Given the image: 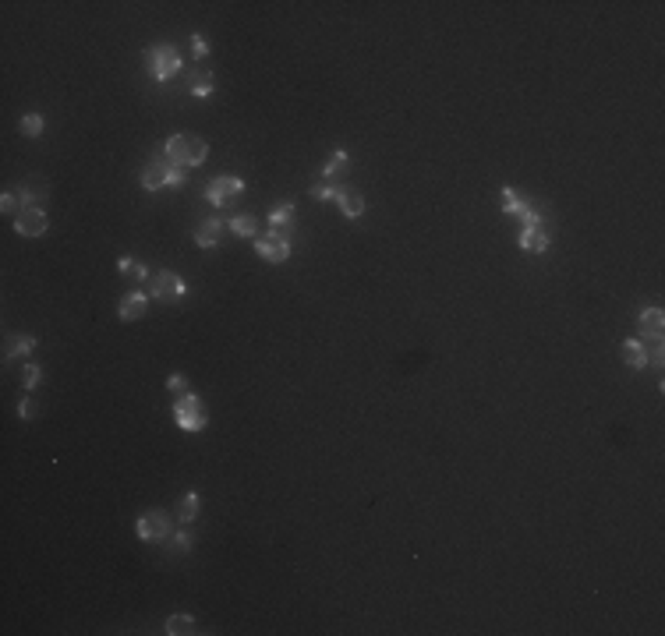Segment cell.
<instances>
[{"instance_id": "cell-26", "label": "cell", "mask_w": 665, "mask_h": 636, "mask_svg": "<svg viewBox=\"0 0 665 636\" xmlns=\"http://www.w3.org/2000/svg\"><path fill=\"white\" fill-rule=\"evenodd\" d=\"M167 633L170 636L195 633V619H191V615H170V619H167Z\"/></svg>"}, {"instance_id": "cell-8", "label": "cell", "mask_w": 665, "mask_h": 636, "mask_svg": "<svg viewBox=\"0 0 665 636\" xmlns=\"http://www.w3.org/2000/svg\"><path fill=\"white\" fill-rule=\"evenodd\" d=\"M46 227H50V220L43 209H21L14 216V234H21V237H39V234H46Z\"/></svg>"}, {"instance_id": "cell-33", "label": "cell", "mask_w": 665, "mask_h": 636, "mask_svg": "<svg viewBox=\"0 0 665 636\" xmlns=\"http://www.w3.org/2000/svg\"><path fill=\"white\" fill-rule=\"evenodd\" d=\"M648 364H655V368H662V364H665L662 339H652V350H648Z\"/></svg>"}, {"instance_id": "cell-19", "label": "cell", "mask_w": 665, "mask_h": 636, "mask_svg": "<svg viewBox=\"0 0 665 636\" xmlns=\"http://www.w3.org/2000/svg\"><path fill=\"white\" fill-rule=\"evenodd\" d=\"M623 360H627L630 368H637V371L648 368V346H644L641 339H627V343H623Z\"/></svg>"}, {"instance_id": "cell-35", "label": "cell", "mask_w": 665, "mask_h": 636, "mask_svg": "<svg viewBox=\"0 0 665 636\" xmlns=\"http://www.w3.org/2000/svg\"><path fill=\"white\" fill-rule=\"evenodd\" d=\"M191 46H195V64H202V60H206V53H209L206 39H202V35H191Z\"/></svg>"}, {"instance_id": "cell-27", "label": "cell", "mask_w": 665, "mask_h": 636, "mask_svg": "<svg viewBox=\"0 0 665 636\" xmlns=\"http://www.w3.org/2000/svg\"><path fill=\"white\" fill-rule=\"evenodd\" d=\"M230 230H234L238 237H259V234H255V220H252V216H234V220H230Z\"/></svg>"}, {"instance_id": "cell-1", "label": "cell", "mask_w": 665, "mask_h": 636, "mask_svg": "<svg viewBox=\"0 0 665 636\" xmlns=\"http://www.w3.org/2000/svg\"><path fill=\"white\" fill-rule=\"evenodd\" d=\"M163 152H167V159H170L174 166H184V170H188V166H202V163H206L209 145H206L199 135L181 131V135H170V138H167Z\"/></svg>"}, {"instance_id": "cell-3", "label": "cell", "mask_w": 665, "mask_h": 636, "mask_svg": "<svg viewBox=\"0 0 665 636\" xmlns=\"http://www.w3.org/2000/svg\"><path fill=\"white\" fill-rule=\"evenodd\" d=\"M145 60H149V74L156 78V81H170L181 67H184V60H181V53L170 46V42H160V46H152L149 53H145Z\"/></svg>"}, {"instance_id": "cell-30", "label": "cell", "mask_w": 665, "mask_h": 636, "mask_svg": "<svg viewBox=\"0 0 665 636\" xmlns=\"http://www.w3.org/2000/svg\"><path fill=\"white\" fill-rule=\"evenodd\" d=\"M184 166H167V188H184Z\"/></svg>"}, {"instance_id": "cell-6", "label": "cell", "mask_w": 665, "mask_h": 636, "mask_svg": "<svg viewBox=\"0 0 665 636\" xmlns=\"http://www.w3.org/2000/svg\"><path fill=\"white\" fill-rule=\"evenodd\" d=\"M135 534H138L142 541H167V538L174 534V523H170V516H163L160 509H149L145 516H138Z\"/></svg>"}, {"instance_id": "cell-9", "label": "cell", "mask_w": 665, "mask_h": 636, "mask_svg": "<svg viewBox=\"0 0 665 636\" xmlns=\"http://www.w3.org/2000/svg\"><path fill=\"white\" fill-rule=\"evenodd\" d=\"M145 308H149V294L145 290H131V294L121 297L117 315H121V322H138V318H145Z\"/></svg>"}, {"instance_id": "cell-12", "label": "cell", "mask_w": 665, "mask_h": 636, "mask_svg": "<svg viewBox=\"0 0 665 636\" xmlns=\"http://www.w3.org/2000/svg\"><path fill=\"white\" fill-rule=\"evenodd\" d=\"M269 227H273L276 234L291 237V230H294V202H280V205L269 212Z\"/></svg>"}, {"instance_id": "cell-29", "label": "cell", "mask_w": 665, "mask_h": 636, "mask_svg": "<svg viewBox=\"0 0 665 636\" xmlns=\"http://www.w3.org/2000/svg\"><path fill=\"white\" fill-rule=\"evenodd\" d=\"M39 375H43L39 364H21V385H25V389H35V385H39Z\"/></svg>"}, {"instance_id": "cell-28", "label": "cell", "mask_w": 665, "mask_h": 636, "mask_svg": "<svg viewBox=\"0 0 665 636\" xmlns=\"http://www.w3.org/2000/svg\"><path fill=\"white\" fill-rule=\"evenodd\" d=\"M340 191H343L340 184H332V181H323V184H315V188H312L308 195H312V198H330V202H336V198H340Z\"/></svg>"}, {"instance_id": "cell-13", "label": "cell", "mask_w": 665, "mask_h": 636, "mask_svg": "<svg viewBox=\"0 0 665 636\" xmlns=\"http://www.w3.org/2000/svg\"><path fill=\"white\" fill-rule=\"evenodd\" d=\"M637 325H641V336H644V339H662V329H665L662 308H648V312H641Z\"/></svg>"}, {"instance_id": "cell-36", "label": "cell", "mask_w": 665, "mask_h": 636, "mask_svg": "<svg viewBox=\"0 0 665 636\" xmlns=\"http://www.w3.org/2000/svg\"><path fill=\"white\" fill-rule=\"evenodd\" d=\"M520 220H524V227H542V216H538V209H531V205L520 212Z\"/></svg>"}, {"instance_id": "cell-2", "label": "cell", "mask_w": 665, "mask_h": 636, "mask_svg": "<svg viewBox=\"0 0 665 636\" xmlns=\"http://www.w3.org/2000/svg\"><path fill=\"white\" fill-rule=\"evenodd\" d=\"M174 421L181 424V431H202L206 424H209V414H206V403L195 396V392H184V396H177V403H174Z\"/></svg>"}, {"instance_id": "cell-17", "label": "cell", "mask_w": 665, "mask_h": 636, "mask_svg": "<svg viewBox=\"0 0 665 636\" xmlns=\"http://www.w3.org/2000/svg\"><path fill=\"white\" fill-rule=\"evenodd\" d=\"M117 269H121V276L135 280L138 287L149 283V269H145V262H138V259H131V255H121V259H117Z\"/></svg>"}, {"instance_id": "cell-7", "label": "cell", "mask_w": 665, "mask_h": 636, "mask_svg": "<svg viewBox=\"0 0 665 636\" xmlns=\"http://www.w3.org/2000/svg\"><path fill=\"white\" fill-rule=\"evenodd\" d=\"M241 191H245V181L234 177V174H223V177H216V181L206 188V198H209L216 209H223V205H230Z\"/></svg>"}, {"instance_id": "cell-4", "label": "cell", "mask_w": 665, "mask_h": 636, "mask_svg": "<svg viewBox=\"0 0 665 636\" xmlns=\"http://www.w3.org/2000/svg\"><path fill=\"white\" fill-rule=\"evenodd\" d=\"M145 287H149V294H152L156 301H163V305H177V301H184V294H188V283H184L177 273H170V269L149 276Z\"/></svg>"}, {"instance_id": "cell-16", "label": "cell", "mask_w": 665, "mask_h": 636, "mask_svg": "<svg viewBox=\"0 0 665 636\" xmlns=\"http://www.w3.org/2000/svg\"><path fill=\"white\" fill-rule=\"evenodd\" d=\"M517 244H520L524 251H531V255H542V251L549 248V237H545V230H542V227H524Z\"/></svg>"}, {"instance_id": "cell-5", "label": "cell", "mask_w": 665, "mask_h": 636, "mask_svg": "<svg viewBox=\"0 0 665 636\" xmlns=\"http://www.w3.org/2000/svg\"><path fill=\"white\" fill-rule=\"evenodd\" d=\"M255 251H259V259L262 262H273V266H280V262H287L291 259V237H284V234H259L255 237Z\"/></svg>"}, {"instance_id": "cell-15", "label": "cell", "mask_w": 665, "mask_h": 636, "mask_svg": "<svg viewBox=\"0 0 665 636\" xmlns=\"http://www.w3.org/2000/svg\"><path fill=\"white\" fill-rule=\"evenodd\" d=\"M220 237H223V220L216 216V220H206V223L199 227L195 244H199V248H216V244H220Z\"/></svg>"}, {"instance_id": "cell-34", "label": "cell", "mask_w": 665, "mask_h": 636, "mask_svg": "<svg viewBox=\"0 0 665 636\" xmlns=\"http://www.w3.org/2000/svg\"><path fill=\"white\" fill-rule=\"evenodd\" d=\"M35 414H39V407H35L32 399H18V417H21V421H32Z\"/></svg>"}, {"instance_id": "cell-31", "label": "cell", "mask_w": 665, "mask_h": 636, "mask_svg": "<svg viewBox=\"0 0 665 636\" xmlns=\"http://www.w3.org/2000/svg\"><path fill=\"white\" fill-rule=\"evenodd\" d=\"M18 205H21V202H18V195H14V191H4V198H0V212H4V216H14V212H18Z\"/></svg>"}, {"instance_id": "cell-21", "label": "cell", "mask_w": 665, "mask_h": 636, "mask_svg": "<svg viewBox=\"0 0 665 636\" xmlns=\"http://www.w3.org/2000/svg\"><path fill=\"white\" fill-rule=\"evenodd\" d=\"M347 174V149H332L330 163L323 166V181H332V184H340V177Z\"/></svg>"}, {"instance_id": "cell-23", "label": "cell", "mask_w": 665, "mask_h": 636, "mask_svg": "<svg viewBox=\"0 0 665 636\" xmlns=\"http://www.w3.org/2000/svg\"><path fill=\"white\" fill-rule=\"evenodd\" d=\"M43 127H46V117H43V113H25V117L18 120V131H21L25 138H39Z\"/></svg>"}, {"instance_id": "cell-14", "label": "cell", "mask_w": 665, "mask_h": 636, "mask_svg": "<svg viewBox=\"0 0 665 636\" xmlns=\"http://www.w3.org/2000/svg\"><path fill=\"white\" fill-rule=\"evenodd\" d=\"M336 205H340V212H343L347 220H361V216H364V198H361L354 188H343L340 198H336Z\"/></svg>"}, {"instance_id": "cell-32", "label": "cell", "mask_w": 665, "mask_h": 636, "mask_svg": "<svg viewBox=\"0 0 665 636\" xmlns=\"http://www.w3.org/2000/svg\"><path fill=\"white\" fill-rule=\"evenodd\" d=\"M167 389H170L174 396H184V392H191V389H188V378H184V375H170V378H167Z\"/></svg>"}, {"instance_id": "cell-22", "label": "cell", "mask_w": 665, "mask_h": 636, "mask_svg": "<svg viewBox=\"0 0 665 636\" xmlns=\"http://www.w3.org/2000/svg\"><path fill=\"white\" fill-rule=\"evenodd\" d=\"M14 195H18V202H21L25 209H39V205L46 202V188H43V184H21Z\"/></svg>"}, {"instance_id": "cell-24", "label": "cell", "mask_w": 665, "mask_h": 636, "mask_svg": "<svg viewBox=\"0 0 665 636\" xmlns=\"http://www.w3.org/2000/svg\"><path fill=\"white\" fill-rule=\"evenodd\" d=\"M499 202H503V212H510V216H520V212L531 205V202H524L513 188H503V191H499Z\"/></svg>"}, {"instance_id": "cell-25", "label": "cell", "mask_w": 665, "mask_h": 636, "mask_svg": "<svg viewBox=\"0 0 665 636\" xmlns=\"http://www.w3.org/2000/svg\"><path fill=\"white\" fill-rule=\"evenodd\" d=\"M167 541H170V545H167L170 555H191V548H195V538H191L188 530H177V534H170Z\"/></svg>"}, {"instance_id": "cell-10", "label": "cell", "mask_w": 665, "mask_h": 636, "mask_svg": "<svg viewBox=\"0 0 665 636\" xmlns=\"http://www.w3.org/2000/svg\"><path fill=\"white\" fill-rule=\"evenodd\" d=\"M163 156H167V152H156V156L145 163V170H142V188H145V191H160V188H167V166H163Z\"/></svg>"}, {"instance_id": "cell-18", "label": "cell", "mask_w": 665, "mask_h": 636, "mask_svg": "<svg viewBox=\"0 0 665 636\" xmlns=\"http://www.w3.org/2000/svg\"><path fill=\"white\" fill-rule=\"evenodd\" d=\"M35 350V336H11L7 339V350H4V360H14V357H28Z\"/></svg>"}, {"instance_id": "cell-11", "label": "cell", "mask_w": 665, "mask_h": 636, "mask_svg": "<svg viewBox=\"0 0 665 636\" xmlns=\"http://www.w3.org/2000/svg\"><path fill=\"white\" fill-rule=\"evenodd\" d=\"M188 92H191L195 99H209V96H213V74H209V67H202V64H191Z\"/></svg>"}, {"instance_id": "cell-20", "label": "cell", "mask_w": 665, "mask_h": 636, "mask_svg": "<svg viewBox=\"0 0 665 636\" xmlns=\"http://www.w3.org/2000/svg\"><path fill=\"white\" fill-rule=\"evenodd\" d=\"M199 509H202V499L195 495V492H188V495H181V502H177V523H195V516H199Z\"/></svg>"}]
</instances>
